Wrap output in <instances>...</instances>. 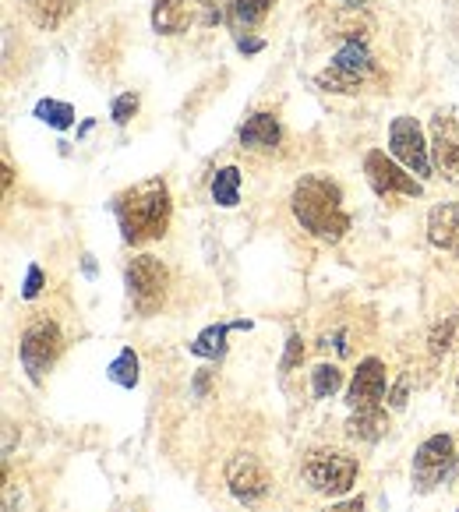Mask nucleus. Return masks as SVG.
Instances as JSON below:
<instances>
[{
    "label": "nucleus",
    "mask_w": 459,
    "mask_h": 512,
    "mask_svg": "<svg viewBox=\"0 0 459 512\" xmlns=\"http://www.w3.org/2000/svg\"><path fill=\"white\" fill-rule=\"evenodd\" d=\"M290 209H294L297 223L308 230L318 241H343L350 230V216L343 209V191L336 181L322 174H308L294 184V195H290Z\"/></svg>",
    "instance_id": "nucleus-1"
},
{
    "label": "nucleus",
    "mask_w": 459,
    "mask_h": 512,
    "mask_svg": "<svg viewBox=\"0 0 459 512\" xmlns=\"http://www.w3.org/2000/svg\"><path fill=\"white\" fill-rule=\"evenodd\" d=\"M113 212H117V223H121V237L128 244H149L159 241L170 226V191H166L163 181H142L131 191L117 195L113 202Z\"/></svg>",
    "instance_id": "nucleus-2"
},
{
    "label": "nucleus",
    "mask_w": 459,
    "mask_h": 512,
    "mask_svg": "<svg viewBox=\"0 0 459 512\" xmlns=\"http://www.w3.org/2000/svg\"><path fill=\"white\" fill-rule=\"evenodd\" d=\"M226 22L223 0H156L152 4V29L159 36H181L188 29H209Z\"/></svg>",
    "instance_id": "nucleus-3"
},
{
    "label": "nucleus",
    "mask_w": 459,
    "mask_h": 512,
    "mask_svg": "<svg viewBox=\"0 0 459 512\" xmlns=\"http://www.w3.org/2000/svg\"><path fill=\"white\" fill-rule=\"evenodd\" d=\"M64 350V336L57 329V322L50 318H36L29 329L22 332V343H18V357H22V368L29 375V382H43L50 375V368L57 364Z\"/></svg>",
    "instance_id": "nucleus-4"
},
{
    "label": "nucleus",
    "mask_w": 459,
    "mask_h": 512,
    "mask_svg": "<svg viewBox=\"0 0 459 512\" xmlns=\"http://www.w3.org/2000/svg\"><path fill=\"white\" fill-rule=\"evenodd\" d=\"M128 297L138 308V315H156L166 301V287H170V272L159 258L138 255L128 265Z\"/></svg>",
    "instance_id": "nucleus-5"
},
{
    "label": "nucleus",
    "mask_w": 459,
    "mask_h": 512,
    "mask_svg": "<svg viewBox=\"0 0 459 512\" xmlns=\"http://www.w3.org/2000/svg\"><path fill=\"white\" fill-rule=\"evenodd\" d=\"M304 481L322 495H347L357 481V460L347 452H311L304 460Z\"/></svg>",
    "instance_id": "nucleus-6"
},
{
    "label": "nucleus",
    "mask_w": 459,
    "mask_h": 512,
    "mask_svg": "<svg viewBox=\"0 0 459 512\" xmlns=\"http://www.w3.org/2000/svg\"><path fill=\"white\" fill-rule=\"evenodd\" d=\"M452 467H456V442L449 435H431L414 452V488L428 495L452 474Z\"/></svg>",
    "instance_id": "nucleus-7"
},
{
    "label": "nucleus",
    "mask_w": 459,
    "mask_h": 512,
    "mask_svg": "<svg viewBox=\"0 0 459 512\" xmlns=\"http://www.w3.org/2000/svg\"><path fill=\"white\" fill-rule=\"evenodd\" d=\"M431 163L449 184H459V110L431 117Z\"/></svg>",
    "instance_id": "nucleus-8"
},
{
    "label": "nucleus",
    "mask_w": 459,
    "mask_h": 512,
    "mask_svg": "<svg viewBox=\"0 0 459 512\" xmlns=\"http://www.w3.org/2000/svg\"><path fill=\"white\" fill-rule=\"evenodd\" d=\"M389 152L407 166V170H414L417 177L431 174V145L424 142V131L414 117H396V121H392Z\"/></svg>",
    "instance_id": "nucleus-9"
},
{
    "label": "nucleus",
    "mask_w": 459,
    "mask_h": 512,
    "mask_svg": "<svg viewBox=\"0 0 459 512\" xmlns=\"http://www.w3.org/2000/svg\"><path fill=\"white\" fill-rule=\"evenodd\" d=\"M364 174H368L371 191H375V195H382V198H389V195H410V198L424 195V184L414 181V177H410L407 170L396 163V159H389L385 152H378V149L364 156Z\"/></svg>",
    "instance_id": "nucleus-10"
},
{
    "label": "nucleus",
    "mask_w": 459,
    "mask_h": 512,
    "mask_svg": "<svg viewBox=\"0 0 459 512\" xmlns=\"http://www.w3.org/2000/svg\"><path fill=\"white\" fill-rule=\"evenodd\" d=\"M226 484H230V495L241 505H258L272 491V481H269V474H265V467L255 456H248V452H237L234 460H230V467H226Z\"/></svg>",
    "instance_id": "nucleus-11"
},
{
    "label": "nucleus",
    "mask_w": 459,
    "mask_h": 512,
    "mask_svg": "<svg viewBox=\"0 0 459 512\" xmlns=\"http://www.w3.org/2000/svg\"><path fill=\"white\" fill-rule=\"evenodd\" d=\"M385 389H389V378H385V364L378 361V357H364L361 364H357L354 371V382H350V407L361 410V407H378L385 396Z\"/></svg>",
    "instance_id": "nucleus-12"
},
{
    "label": "nucleus",
    "mask_w": 459,
    "mask_h": 512,
    "mask_svg": "<svg viewBox=\"0 0 459 512\" xmlns=\"http://www.w3.org/2000/svg\"><path fill=\"white\" fill-rule=\"evenodd\" d=\"M428 241L459 255V202H442L428 212Z\"/></svg>",
    "instance_id": "nucleus-13"
},
{
    "label": "nucleus",
    "mask_w": 459,
    "mask_h": 512,
    "mask_svg": "<svg viewBox=\"0 0 459 512\" xmlns=\"http://www.w3.org/2000/svg\"><path fill=\"white\" fill-rule=\"evenodd\" d=\"M279 135L283 131H279V121L272 113H251L241 128V145L255 152H272L279 145Z\"/></svg>",
    "instance_id": "nucleus-14"
},
{
    "label": "nucleus",
    "mask_w": 459,
    "mask_h": 512,
    "mask_svg": "<svg viewBox=\"0 0 459 512\" xmlns=\"http://www.w3.org/2000/svg\"><path fill=\"white\" fill-rule=\"evenodd\" d=\"M276 0H223V15H226V25L234 32H244L251 25H258L265 15L272 11Z\"/></svg>",
    "instance_id": "nucleus-15"
},
{
    "label": "nucleus",
    "mask_w": 459,
    "mask_h": 512,
    "mask_svg": "<svg viewBox=\"0 0 459 512\" xmlns=\"http://www.w3.org/2000/svg\"><path fill=\"white\" fill-rule=\"evenodd\" d=\"M385 431H389V417H385L382 407H361L347 421V435L357 438V442H378Z\"/></svg>",
    "instance_id": "nucleus-16"
},
{
    "label": "nucleus",
    "mask_w": 459,
    "mask_h": 512,
    "mask_svg": "<svg viewBox=\"0 0 459 512\" xmlns=\"http://www.w3.org/2000/svg\"><path fill=\"white\" fill-rule=\"evenodd\" d=\"M332 64H336L339 71H347V75L364 78V82H368V78L378 71V68H375V57L368 53V46L357 43V39H350L347 46H339V53L332 57Z\"/></svg>",
    "instance_id": "nucleus-17"
},
{
    "label": "nucleus",
    "mask_w": 459,
    "mask_h": 512,
    "mask_svg": "<svg viewBox=\"0 0 459 512\" xmlns=\"http://www.w3.org/2000/svg\"><path fill=\"white\" fill-rule=\"evenodd\" d=\"M25 8H29V18L39 25V29L50 32L78 8V0H25Z\"/></svg>",
    "instance_id": "nucleus-18"
},
{
    "label": "nucleus",
    "mask_w": 459,
    "mask_h": 512,
    "mask_svg": "<svg viewBox=\"0 0 459 512\" xmlns=\"http://www.w3.org/2000/svg\"><path fill=\"white\" fill-rule=\"evenodd\" d=\"M212 202L223 205V209H234L241 202V170L237 166H223L212 177Z\"/></svg>",
    "instance_id": "nucleus-19"
},
{
    "label": "nucleus",
    "mask_w": 459,
    "mask_h": 512,
    "mask_svg": "<svg viewBox=\"0 0 459 512\" xmlns=\"http://www.w3.org/2000/svg\"><path fill=\"white\" fill-rule=\"evenodd\" d=\"M230 329H251V322L209 325V329L198 332V339L191 343V354H198V357H223V350H226V332H230Z\"/></svg>",
    "instance_id": "nucleus-20"
},
{
    "label": "nucleus",
    "mask_w": 459,
    "mask_h": 512,
    "mask_svg": "<svg viewBox=\"0 0 459 512\" xmlns=\"http://www.w3.org/2000/svg\"><path fill=\"white\" fill-rule=\"evenodd\" d=\"M36 117L43 124H50V128L68 131L71 124H75V106H71V103H57V99H39V103H36Z\"/></svg>",
    "instance_id": "nucleus-21"
},
{
    "label": "nucleus",
    "mask_w": 459,
    "mask_h": 512,
    "mask_svg": "<svg viewBox=\"0 0 459 512\" xmlns=\"http://www.w3.org/2000/svg\"><path fill=\"white\" fill-rule=\"evenodd\" d=\"M113 385H121V389H135L138 385V357L135 350H121V354L113 357V364L106 368Z\"/></svg>",
    "instance_id": "nucleus-22"
},
{
    "label": "nucleus",
    "mask_w": 459,
    "mask_h": 512,
    "mask_svg": "<svg viewBox=\"0 0 459 512\" xmlns=\"http://www.w3.org/2000/svg\"><path fill=\"white\" fill-rule=\"evenodd\" d=\"M318 89H325V92H347V96H354V92L364 89V78H354V75H347V71H339L336 64H329V68L318 75Z\"/></svg>",
    "instance_id": "nucleus-23"
},
{
    "label": "nucleus",
    "mask_w": 459,
    "mask_h": 512,
    "mask_svg": "<svg viewBox=\"0 0 459 512\" xmlns=\"http://www.w3.org/2000/svg\"><path fill=\"white\" fill-rule=\"evenodd\" d=\"M339 385H343V371H339L336 364H318V368L311 371V392H315L318 400L336 396Z\"/></svg>",
    "instance_id": "nucleus-24"
},
{
    "label": "nucleus",
    "mask_w": 459,
    "mask_h": 512,
    "mask_svg": "<svg viewBox=\"0 0 459 512\" xmlns=\"http://www.w3.org/2000/svg\"><path fill=\"white\" fill-rule=\"evenodd\" d=\"M456 325H459V318H456V315H449L445 322H438L435 329H431V339H428V350H431V354H435V357L449 354L452 336H456Z\"/></svg>",
    "instance_id": "nucleus-25"
},
{
    "label": "nucleus",
    "mask_w": 459,
    "mask_h": 512,
    "mask_svg": "<svg viewBox=\"0 0 459 512\" xmlns=\"http://www.w3.org/2000/svg\"><path fill=\"white\" fill-rule=\"evenodd\" d=\"M138 113V96L135 92H124V96H117L113 99V106H110V117H113V124H128L131 117Z\"/></svg>",
    "instance_id": "nucleus-26"
},
{
    "label": "nucleus",
    "mask_w": 459,
    "mask_h": 512,
    "mask_svg": "<svg viewBox=\"0 0 459 512\" xmlns=\"http://www.w3.org/2000/svg\"><path fill=\"white\" fill-rule=\"evenodd\" d=\"M301 357H304V339H301V336H290V339H286V354H283V371L297 368V364H301Z\"/></svg>",
    "instance_id": "nucleus-27"
},
{
    "label": "nucleus",
    "mask_w": 459,
    "mask_h": 512,
    "mask_svg": "<svg viewBox=\"0 0 459 512\" xmlns=\"http://www.w3.org/2000/svg\"><path fill=\"white\" fill-rule=\"evenodd\" d=\"M39 290H43V269H39V265H29V272H25L22 297H25V301H32V297H39Z\"/></svg>",
    "instance_id": "nucleus-28"
},
{
    "label": "nucleus",
    "mask_w": 459,
    "mask_h": 512,
    "mask_svg": "<svg viewBox=\"0 0 459 512\" xmlns=\"http://www.w3.org/2000/svg\"><path fill=\"white\" fill-rule=\"evenodd\" d=\"M325 512H364V498H347V502H339V505H329Z\"/></svg>",
    "instance_id": "nucleus-29"
},
{
    "label": "nucleus",
    "mask_w": 459,
    "mask_h": 512,
    "mask_svg": "<svg viewBox=\"0 0 459 512\" xmlns=\"http://www.w3.org/2000/svg\"><path fill=\"white\" fill-rule=\"evenodd\" d=\"M237 50H241V53H258V50H262V39H255V36H237Z\"/></svg>",
    "instance_id": "nucleus-30"
},
{
    "label": "nucleus",
    "mask_w": 459,
    "mask_h": 512,
    "mask_svg": "<svg viewBox=\"0 0 459 512\" xmlns=\"http://www.w3.org/2000/svg\"><path fill=\"white\" fill-rule=\"evenodd\" d=\"M403 403H407V378L392 389V407H403Z\"/></svg>",
    "instance_id": "nucleus-31"
},
{
    "label": "nucleus",
    "mask_w": 459,
    "mask_h": 512,
    "mask_svg": "<svg viewBox=\"0 0 459 512\" xmlns=\"http://www.w3.org/2000/svg\"><path fill=\"white\" fill-rule=\"evenodd\" d=\"M205 389H209V375H198L195 378V392H198V396H205Z\"/></svg>",
    "instance_id": "nucleus-32"
},
{
    "label": "nucleus",
    "mask_w": 459,
    "mask_h": 512,
    "mask_svg": "<svg viewBox=\"0 0 459 512\" xmlns=\"http://www.w3.org/2000/svg\"><path fill=\"white\" fill-rule=\"evenodd\" d=\"M343 4H350V8H361L364 0H343Z\"/></svg>",
    "instance_id": "nucleus-33"
}]
</instances>
